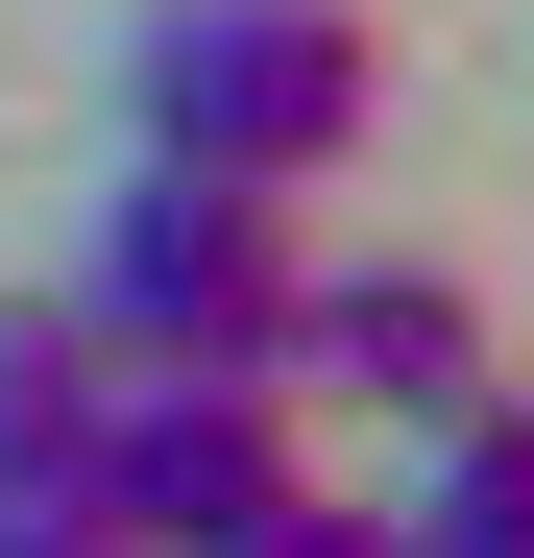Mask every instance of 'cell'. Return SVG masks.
<instances>
[{
  "label": "cell",
  "mask_w": 534,
  "mask_h": 558,
  "mask_svg": "<svg viewBox=\"0 0 534 558\" xmlns=\"http://www.w3.org/2000/svg\"><path fill=\"white\" fill-rule=\"evenodd\" d=\"M122 122L170 170L316 195V170L389 122V49H365V0H146V25H122Z\"/></svg>",
  "instance_id": "obj_1"
},
{
  "label": "cell",
  "mask_w": 534,
  "mask_h": 558,
  "mask_svg": "<svg viewBox=\"0 0 534 558\" xmlns=\"http://www.w3.org/2000/svg\"><path fill=\"white\" fill-rule=\"evenodd\" d=\"M267 316H292V195L146 146L98 195V243H73V340L98 364H267Z\"/></svg>",
  "instance_id": "obj_2"
},
{
  "label": "cell",
  "mask_w": 534,
  "mask_h": 558,
  "mask_svg": "<svg viewBox=\"0 0 534 558\" xmlns=\"http://www.w3.org/2000/svg\"><path fill=\"white\" fill-rule=\"evenodd\" d=\"M267 486H292V389H267V364H98L49 510L98 534V558H219Z\"/></svg>",
  "instance_id": "obj_3"
},
{
  "label": "cell",
  "mask_w": 534,
  "mask_h": 558,
  "mask_svg": "<svg viewBox=\"0 0 534 558\" xmlns=\"http://www.w3.org/2000/svg\"><path fill=\"white\" fill-rule=\"evenodd\" d=\"M267 389H292V413L340 389V413H389V437H413V413H462V389H486V292H462V267H413V243H340V267L292 243Z\"/></svg>",
  "instance_id": "obj_4"
},
{
  "label": "cell",
  "mask_w": 534,
  "mask_h": 558,
  "mask_svg": "<svg viewBox=\"0 0 534 558\" xmlns=\"http://www.w3.org/2000/svg\"><path fill=\"white\" fill-rule=\"evenodd\" d=\"M389 534H413V558H534V389H510V364H486L462 413H413Z\"/></svg>",
  "instance_id": "obj_5"
},
{
  "label": "cell",
  "mask_w": 534,
  "mask_h": 558,
  "mask_svg": "<svg viewBox=\"0 0 534 558\" xmlns=\"http://www.w3.org/2000/svg\"><path fill=\"white\" fill-rule=\"evenodd\" d=\"M73 413H98V340H73V292H25L0 316V510L73 486Z\"/></svg>",
  "instance_id": "obj_6"
},
{
  "label": "cell",
  "mask_w": 534,
  "mask_h": 558,
  "mask_svg": "<svg viewBox=\"0 0 534 558\" xmlns=\"http://www.w3.org/2000/svg\"><path fill=\"white\" fill-rule=\"evenodd\" d=\"M219 558H413V534H389V486H316V461H292V486H267Z\"/></svg>",
  "instance_id": "obj_7"
},
{
  "label": "cell",
  "mask_w": 534,
  "mask_h": 558,
  "mask_svg": "<svg viewBox=\"0 0 534 558\" xmlns=\"http://www.w3.org/2000/svg\"><path fill=\"white\" fill-rule=\"evenodd\" d=\"M0 558H98V534H73V510H0Z\"/></svg>",
  "instance_id": "obj_8"
}]
</instances>
